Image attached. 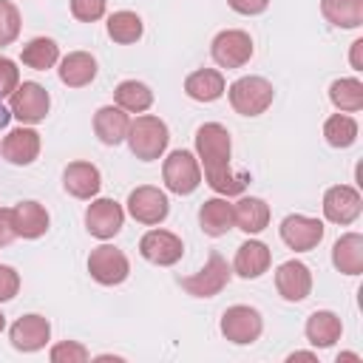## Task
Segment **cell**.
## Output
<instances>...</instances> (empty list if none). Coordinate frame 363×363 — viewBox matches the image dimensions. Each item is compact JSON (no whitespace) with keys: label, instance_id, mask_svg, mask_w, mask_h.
<instances>
[{"label":"cell","instance_id":"cell-2","mask_svg":"<svg viewBox=\"0 0 363 363\" xmlns=\"http://www.w3.org/2000/svg\"><path fill=\"white\" fill-rule=\"evenodd\" d=\"M125 139H128L130 153H133L136 159H142V162H156V159L164 153L170 133H167V125H164L159 116L142 113V116H136V119L130 122Z\"/></svg>","mask_w":363,"mask_h":363},{"label":"cell","instance_id":"cell-24","mask_svg":"<svg viewBox=\"0 0 363 363\" xmlns=\"http://www.w3.org/2000/svg\"><path fill=\"white\" fill-rule=\"evenodd\" d=\"M60 82L68 88H85L96 77V60L88 51H71L60 60Z\"/></svg>","mask_w":363,"mask_h":363},{"label":"cell","instance_id":"cell-3","mask_svg":"<svg viewBox=\"0 0 363 363\" xmlns=\"http://www.w3.org/2000/svg\"><path fill=\"white\" fill-rule=\"evenodd\" d=\"M227 96H230V105L235 113L241 116H261L272 99H275V91H272V82L264 79V77H241L235 79L230 88H227Z\"/></svg>","mask_w":363,"mask_h":363},{"label":"cell","instance_id":"cell-1","mask_svg":"<svg viewBox=\"0 0 363 363\" xmlns=\"http://www.w3.org/2000/svg\"><path fill=\"white\" fill-rule=\"evenodd\" d=\"M196 153L204 164V179L218 196H241L250 184V173H233L230 167V130L221 122H204L196 130Z\"/></svg>","mask_w":363,"mask_h":363},{"label":"cell","instance_id":"cell-28","mask_svg":"<svg viewBox=\"0 0 363 363\" xmlns=\"http://www.w3.org/2000/svg\"><path fill=\"white\" fill-rule=\"evenodd\" d=\"M329 99L340 113H357L363 108V82L357 77H340L329 85Z\"/></svg>","mask_w":363,"mask_h":363},{"label":"cell","instance_id":"cell-17","mask_svg":"<svg viewBox=\"0 0 363 363\" xmlns=\"http://www.w3.org/2000/svg\"><path fill=\"white\" fill-rule=\"evenodd\" d=\"M0 153L11 162V164H31L37 156H40V133L34 128H14L6 133L3 145H0Z\"/></svg>","mask_w":363,"mask_h":363},{"label":"cell","instance_id":"cell-22","mask_svg":"<svg viewBox=\"0 0 363 363\" xmlns=\"http://www.w3.org/2000/svg\"><path fill=\"white\" fill-rule=\"evenodd\" d=\"M269 247L264 241H244L238 250H235V261H233V272L241 275V278H261L267 269H269Z\"/></svg>","mask_w":363,"mask_h":363},{"label":"cell","instance_id":"cell-32","mask_svg":"<svg viewBox=\"0 0 363 363\" xmlns=\"http://www.w3.org/2000/svg\"><path fill=\"white\" fill-rule=\"evenodd\" d=\"M142 31H145V26H142V17L136 11H125L122 9V11H113L108 17V37L113 43H119V45L136 43L142 37Z\"/></svg>","mask_w":363,"mask_h":363},{"label":"cell","instance_id":"cell-9","mask_svg":"<svg viewBox=\"0 0 363 363\" xmlns=\"http://www.w3.org/2000/svg\"><path fill=\"white\" fill-rule=\"evenodd\" d=\"M88 272L96 284L116 286L130 275V264H128V255L122 250H116L111 244H99L88 255Z\"/></svg>","mask_w":363,"mask_h":363},{"label":"cell","instance_id":"cell-11","mask_svg":"<svg viewBox=\"0 0 363 363\" xmlns=\"http://www.w3.org/2000/svg\"><path fill=\"white\" fill-rule=\"evenodd\" d=\"M281 233V241L295 250V252H309L320 244L323 238V221L320 218H312V216H301V213H292L281 221L278 227Z\"/></svg>","mask_w":363,"mask_h":363},{"label":"cell","instance_id":"cell-21","mask_svg":"<svg viewBox=\"0 0 363 363\" xmlns=\"http://www.w3.org/2000/svg\"><path fill=\"white\" fill-rule=\"evenodd\" d=\"M11 227L20 238H40L48 230V210L40 201H20L11 207Z\"/></svg>","mask_w":363,"mask_h":363},{"label":"cell","instance_id":"cell-15","mask_svg":"<svg viewBox=\"0 0 363 363\" xmlns=\"http://www.w3.org/2000/svg\"><path fill=\"white\" fill-rule=\"evenodd\" d=\"M275 289L284 301L289 303H298L303 298H309L312 292V272L303 261H284L278 269H275Z\"/></svg>","mask_w":363,"mask_h":363},{"label":"cell","instance_id":"cell-26","mask_svg":"<svg viewBox=\"0 0 363 363\" xmlns=\"http://www.w3.org/2000/svg\"><path fill=\"white\" fill-rule=\"evenodd\" d=\"M332 264L343 275H360L363 272V235L343 233L332 247Z\"/></svg>","mask_w":363,"mask_h":363},{"label":"cell","instance_id":"cell-20","mask_svg":"<svg viewBox=\"0 0 363 363\" xmlns=\"http://www.w3.org/2000/svg\"><path fill=\"white\" fill-rule=\"evenodd\" d=\"M233 224L247 235H258L269 224V204L258 196H241L233 204Z\"/></svg>","mask_w":363,"mask_h":363},{"label":"cell","instance_id":"cell-16","mask_svg":"<svg viewBox=\"0 0 363 363\" xmlns=\"http://www.w3.org/2000/svg\"><path fill=\"white\" fill-rule=\"evenodd\" d=\"M9 337H11V346L17 352H26V354L28 352H40L51 337V323L43 315L31 312V315H23V318H17L11 323Z\"/></svg>","mask_w":363,"mask_h":363},{"label":"cell","instance_id":"cell-43","mask_svg":"<svg viewBox=\"0 0 363 363\" xmlns=\"http://www.w3.org/2000/svg\"><path fill=\"white\" fill-rule=\"evenodd\" d=\"M9 119H11V111L3 105V99H0V128H6L9 125Z\"/></svg>","mask_w":363,"mask_h":363},{"label":"cell","instance_id":"cell-12","mask_svg":"<svg viewBox=\"0 0 363 363\" xmlns=\"http://www.w3.org/2000/svg\"><path fill=\"white\" fill-rule=\"evenodd\" d=\"M320 207H323L326 221L346 227V224L357 221V216L363 210V199H360L357 187H352V184H335V187H329L323 193V204Z\"/></svg>","mask_w":363,"mask_h":363},{"label":"cell","instance_id":"cell-33","mask_svg":"<svg viewBox=\"0 0 363 363\" xmlns=\"http://www.w3.org/2000/svg\"><path fill=\"white\" fill-rule=\"evenodd\" d=\"M323 139L332 147H352L357 142V122L349 113H332L323 122Z\"/></svg>","mask_w":363,"mask_h":363},{"label":"cell","instance_id":"cell-41","mask_svg":"<svg viewBox=\"0 0 363 363\" xmlns=\"http://www.w3.org/2000/svg\"><path fill=\"white\" fill-rule=\"evenodd\" d=\"M349 62H352V68H354V71H363V40H354V43H352Z\"/></svg>","mask_w":363,"mask_h":363},{"label":"cell","instance_id":"cell-39","mask_svg":"<svg viewBox=\"0 0 363 363\" xmlns=\"http://www.w3.org/2000/svg\"><path fill=\"white\" fill-rule=\"evenodd\" d=\"M227 6H230L235 14L252 17V14H261V11H267L269 0H227Z\"/></svg>","mask_w":363,"mask_h":363},{"label":"cell","instance_id":"cell-35","mask_svg":"<svg viewBox=\"0 0 363 363\" xmlns=\"http://www.w3.org/2000/svg\"><path fill=\"white\" fill-rule=\"evenodd\" d=\"M88 357H91V352L77 340H62V343L51 346V352H48L51 363H85Z\"/></svg>","mask_w":363,"mask_h":363},{"label":"cell","instance_id":"cell-13","mask_svg":"<svg viewBox=\"0 0 363 363\" xmlns=\"http://www.w3.org/2000/svg\"><path fill=\"white\" fill-rule=\"evenodd\" d=\"M139 252H142L145 261H150L156 267H173L176 261H182L184 244L170 230H147L139 238Z\"/></svg>","mask_w":363,"mask_h":363},{"label":"cell","instance_id":"cell-10","mask_svg":"<svg viewBox=\"0 0 363 363\" xmlns=\"http://www.w3.org/2000/svg\"><path fill=\"white\" fill-rule=\"evenodd\" d=\"M128 213H130L139 224L156 227V224H162V221L167 218L170 201H167V196H164L159 187L142 184V187L130 190V196H128Z\"/></svg>","mask_w":363,"mask_h":363},{"label":"cell","instance_id":"cell-40","mask_svg":"<svg viewBox=\"0 0 363 363\" xmlns=\"http://www.w3.org/2000/svg\"><path fill=\"white\" fill-rule=\"evenodd\" d=\"M14 238H17V233L11 227V210L9 207H0V247L11 244Z\"/></svg>","mask_w":363,"mask_h":363},{"label":"cell","instance_id":"cell-29","mask_svg":"<svg viewBox=\"0 0 363 363\" xmlns=\"http://www.w3.org/2000/svg\"><path fill=\"white\" fill-rule=\"evenodd\" d=\"M113 99L128 113H145L153 105V91L139 79H122L113 91Z\"/></svg>","mask_w":363,"mask_h":363},{"label":"cell","instance_id":"cell-27","mask_svg":"<svg viewBox=\"0 0 363 363\" xmlns=\"http://www.w3.org/2000/svg\"><path fill=\"white\" fill-rule=\"evenodd\" d=\"M224 91H227V82L216 68H199L184 79V94L196 102H216Z\"/></svg>","mask_w":363,"mask_h":363},{"label":"cell","instance_id":"cell-45","mask_svg":"<svg viewBox=\"0 0 363 363\" xmlns=\"http://www.w3.org/2000/svg\"><path fill=\"white\" fill-rule=\"evenodd\" d=\"M3 329H6V315L0 312V332H3Z\"/></svg>","mask_w":363,"mask_h":363},{"label":"cell","instance_id":"cell-38","mask_svg":"<svg viewBox=\"0 0 363 363\" xmlns=\"http://www.w3.org/2000/svg\"><path fill=\"white\" fill-rule=\"evenodd\" d=\"M17 292H20V275H17V269L9 267V264H0V303L3 301H11Z\"/></svg>","mask_w":363,"mask_h":363},{"label":"cell","instance_id":"cell-42","mask_svg":"<svg viewBox=\"0 0 363 363\" xmlns=\"http://www.w3.org/2000/svg\"><path fill=\"white\" fill-rule=\"evenodd\" d=\"M286 360L295 363V360H318V357H315V352H292Z\"/></svg>","mask_w":363,"mask_h":363},{"label":"cell","instance_id":"cell-5","mask_svg":"<svg viewBox=\"0 0 363 363\" xmlns=\"http://www.w3.org/2000/svg\"><path fill=\"white\" fill-rule=\"evenodd\" d=\"M162 179H164V187H167L170 193H176V196H190V193L201 184L199 159H196L190 150H184V147L173 150V153L164 159V164H162Z\"/></svg>","mask_w":363,"mask_h":363},{"label":"cell","instance_id":"cell-25","mask_svg":"<svg viewBox=\"0 0 363 363\" xmlns=\"http://www.w3.org/2000/svg\"><path fill=\"white\" fill-rule=\"evenodd\" d=\"M199 224H201V230L210 235V238H221V235H227L235 224H233V204L227 201V196L224 199H207L201 207H199Z\"/></svg>","mask_w":363,"mask_h":363},{"label":"cell","instance_id":"cell-34","mask_svg":"<svg viewBox=\"0 0 363 363\" xmlns=\"http://www.w3.org/2000/svg\"><path fill=\"white\" fill-rule=\"evenodd\" d=\"M20 37V11L11 0H0V48Z\"/></svg>","mask_w":363,"mask_h":363},{"label":"cell","instance_id":"cell-19","mask_svg":"<svg viewBox=\"0 0 363 363\" xmlns=\"http://www.w3.org/2000/svg\"><path fill=\"white\" fill-rule=\"evenodd\" d=\"M128 128H130V116L119 105H102L94 113V133L99 136L102 145H119V142H125Z\"/></svg>","mask_w":363,"mask_h":363},{"label":"cell","instance_id":"cell-30","mask_svg":"<svg viewBox=\"0 0 363 363\" xmlns=\"http://www.w3.org/2000/svg\"><path fill=\"white\" fill-rule=\"evenodd\" d=\"M23 65L34 68V71H48L60 62V45L51 37H34L23 45Z\"/></svg>","mask_w":363,"mask_h":363},{"label":"cell","instance_id":"cell-31","mask_svg":"<svg viewBox=\"0 0 363 363\" xmlns=\"http://www.w3.org/2000/svg\"><path fill=\"white\" fill-rule=\"evenodd\" d=\"M320 11L337 28L363 26V0H320Z\"/></svg>","mask_w":363,"mask_h":363},{"label":"cell","instance_id":"cell-18","mask_svg":"<svg viewBox=\"0 0 363 363\" xmlns=\"http://www.w3.org/2000/svg\"><path fill=\"white\" fill-rule=\"evenodd\" d=\"M62 187L74 199H94L99 193V187H102L99 167L91 164V162H71L62 170Z\"/></svg>","mask_w":363,"mask_h":363},{"label":"cell","instance_id":"cell-7","mask_svg":"<svg viewBox=\"0 0 363 363\" xmlns=\"http://www.w3.org/2000/svg\"><path fill=\"white\" fill-rule=\"evenodd\" d=\"M264 332V320H261V312L247 306V303H235L230 309H224L221 315V335L235 343V346H247V343H255Z\"/></svg>","mask_w":363,"mask_h":363},{"label":"cell","instance_id":"cell-14","mask_svg":"<svg viewBox=\"0 0 363 363\" xmlns=\"http://www.w3.org/2000/svg\"><path fill=\"white\" fill-rule=\"evenodd\" d=\"M122 224H125V210L113 199H94L85 210V227L94 238L108 241L122 230Z\"/></svg>","mask_w":363,"mask_h":363},{"label":"cell","instance_id":"cell-6","mask_svg":"<svg viewBox=\"0 0 363 363\" xmlns=\"http://www.w3.org/2000/svg\"><path fill=\"white\" fill-rule=\"evenodd\" d=\"M48 108H51V96L40 82H20L9 96V111L14 119H20V125L43 122L48 116Z\"/></svg>","mask_w":363,"mask_h":363},{"label":"cell","instance_id":"cell-8","mask_svg":"<svg viewBox=\"0 0 363 363\" xmlns=\"http://www.w3.org/2000/svg\"><path fill=\"white\" fill-rule=\"evenodd\" d=\"M210 57L221 68H241L252 57V37L241 28H224L210 43Z\"/></svg>","mask_w":363,"mask_h":363},{"label":"cell","instance_id":"cell-36","mask_svg":"<svg viewBox=\"0 0 363 363\" xmlns=\"http://www.w3.org/2000/svg\"><path fill=\"white\" fill-rule=\"evenodd\" d=\"M105 6L108 0H71V14L79 23H96L105 17Z\"/></svg>","mask_w":363,"mask_h":363},{"label":"cell","instance_id":"cell-37","mask_svg":"<svg viewBox=\"0 0 363 363\" xmlns=\"http://www.w3.org/2000/svg\"><path fill=\"white\" fill-rule=\"evenodd\" d=\"M17 85H20V71H17L14 60H9V57H0V99L11 96Z\"/></svg>","mask_w":363,"mask_h":363},{"label":"cell","instance_id":"cell-4","mask_svg":"<svg viewBox=\"0 0 363 363\" xmlns=\"http://www.w3.org/2000/svg\"><path fill=\"white\" fill-rule=\"evenodd\" d=\"M233 278V267L227 264V258H221L218 252H210V258L204 261V267L187 278H182V289L193 298H213L218 295Z\"/></svg>","mask_w":363,"mask_h":363},{"label":"cell","instance_id":"cell-23","mask_svg":"<svg viewBox=\"0 0 363 363\" xmlns=\"http://www.w3.org/2000/svg\"><path fill=\"white\" fill-rule=\"evenodd\" d=\"M303 332H306V340H309L315 349H329V346H335V343L340 340L343 323H340V318H337L335 312L318 309V312H312V315L306 318Z\"/></svg>","mask_w":363,"mask_h":363},{"label":"cell","instance_id":"cell-44","mask_svg":"<svg viewBox=\"0 0 363 363\" xmlns=\"http://www.w3.org/2000/svg\"><path fill=\"white\" fill-rule=\"evenodd\" d=\"M337 360H360V354H354V352H340Z\"/></svg>","mask_w":363,"mask_h":363}]
</instances>
